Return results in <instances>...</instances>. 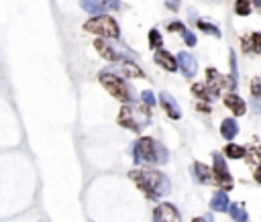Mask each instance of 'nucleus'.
I'll return each mask as SVG.
<instances>
[{
  "label": "nucleus",
  "mask_w": 261,
  "mask_h": 222,
  "mask_svg": "<svg viewBox=\"0 0 261 222\" xmlns=\"http://www.w3.org/2000/svg\"><path fill=\"white\" fill-rule=\"evenodd\" d=\"M170 9H174V11H178V7H180V0H168L166 3Z\"/></svg>",
  "instance_id": "c756f323"
},
{
  "label": "nucleus",
  "mask_w": 261,
  "mask_h": 222,
  "mask_svg": "<svg viewBox=\"0 0 261 222\" xmlns=\"http://www.w3.org/2000/svg\"><path fill=\"white\" fill-rule=\"evenodd\" d=\"M155 63H159V66H161L163 70H168V72H176V70H180V66H178V57H174L172 53L163 51V49L155 51Z\"/></svg>",
  "instance_id": "9d476101"
},
{
  "label": "nucleus",
  "mask_w": 261,
  "mask_h": 222,
  "mask_svg": "<svg viewBox=\"0 0 261 222\" xmlns=\"http://www.w3.org/2000/svg\"><path fill=\"white\" fill-rule=\"evenodd\" d=\"M220 135H222L226 141L235 139V137L239 135V124H237V120H235V118H224V120L220 122Z\"/></svg>",
  "instance_id": "ddd939ff"
},
{
  "label": "nucleus",
  "mask_w": 261,
  "mask_h": 222,
  "mask_svg": "<svg viewBox=\"0 0 261 222\" xmlns=\"http://www.w3.org/2000/svg\"><path fill=\"white\" fill-rule=\"evenodd\" d=\"M118 70L124 74V76H128V78H143L145 74L141 72V68H137L133 61H122L120 66H118Z\"/></svg>",
  "instance_id": "a211bd4d"
},
{
  "label": "nucleus",
  "mask_w": 261,
  "mask_h": 222,
  "mask_svg": "<svg viewBox=\"0 0 261 222\" xmlns=\"http://www.w3.org/2000/svg\"><path fill=\"white\" fill-rule=\"evenodd\" d=\"M251 3H253L255 7H259V9H261V0H251Z\"/></svg>",
  "instance_id": "72a5a7b5"
},
{
  "label": "nucleus",
  "mask_w": 261,
  "mask_h": 222,
  "mask_svg": "<svg viewBox=\"0 0 261 222\" xmlns=\"http://www.w3.org/2000/svg\"><path fill=\"white\" fill-rule=\"evenodd\" d=\"M226 157H231V159H241V157H245L247 149L241 147V145H226Z\"/></svg>",
  "instance_id": "aec40b11"
},
{
  "label": "nucleus",
  "mask_w": 261,
  "mask_h": 222,
  "mask_svg": "<svg viewBox=\"0 0 261 222\" xmlns=\"http://www.w3.org/2000/svg\"><path fill=\"white\" fill-rule=\"evenodd\" d=\"M198 110H200V112H210V108L204 106V104H198Z\"/></svg>",
  "instance_id": "2f4dec72"
},
{
  "label": "nucleus",
  "mask_w": 261,
  "mask_h": 222,
  "mask_svg": "<svg viewBox=\"0 0 261 222\" xmlns=\"http://www.w3.org/2000/svg\"><path fill=\"white\" fill-rule=\"evenodd\" d=\"M198 29L204 31L206 35H212V37H218V39H220V35H222L218 27H214V25H210V23H204V21H198Z\"/></svg>",
  "instance_id": "4be33fe9"
},
{
  "label": "nucleus",
  "mask_w": 261,
  "mask_h": 222,
  "mask_svg": "<svg viewBox=\"0 0 261 222\" xmlns=\"http://www.w3.org/2000/svg\"><path fill=\"white\" fill-rule=\"evenodd\" d=\"M182 35H184V41H186V43H188L190 47H192V45H196V35L192 33V31H188V29H186Z\"/></svg>",
  "instance_id": "c85d7f7f"
},
{
  "label": "nucleus",
  "mask_w": 261,
  "mask_h": 222,
  "mask_svg": "<svg viewBox=\"0 0 261 222\" xmlns=\"http://www.w3.org/2000/svg\"><path fill=\"white\" fill-rule=\"evenodd\" d=\"M194 173H196V177H198L200 183H216V181L212 179L214 173H210V169L204 167L202 163H196V165H194Z\"/></svg>",
  "instance_id": "f3484780"
},
{
  "label": "nucleus",
  "mask_w": 261,
  "mask_h": 222,
  "mask_svg": "<svg viewBox=\"0 0 261 222\" xmlns=\"http://www.w3.org/2000/svg\"><path fill=\"white\" fill-rule=\"evenodd\" d=\"M249 43V51L253 49L255 53H261V33H253V35H249V39H245V45Z\"/></svg>",
  "instance_id": "5701e85b"
},
{
  "label": "nucleus",
  "mask_w": 261,
  "mask_h": 222,
  "mask_svg": "<svg viewBox=\"0 0 261 222\" xmlns=\"http://www.w3.org/2000/svg\"><path fill=\"white\" fill-rule=\"evenodd\" d=\"M128 177L133 179L149 198L166 196L172 187V183L166 175L159 173V171H151V169H133L128 173Z\"/></svg>",
  "instance_id": "f257e3e1"
},
{
  "label": "nucleus",
  "mask_w": 261,
  "mask_h": 222,
  "mask_svg": "<svg viewBox=\"0 0 261 222\" xmlns=\"http://www.w3.org/2000/svg\"><path fill=\"white\" fill-rule=\"evenodd\" d=\"M80 7L88 13V15H98L100 17L106 11H114L118 9V0H82Z\"/></svg>",
  "instance_id": "423d86ee"
},
{
  "label": "nucleus",
  "mask_w": 261,
  "mask_h": 222,
  "mask_svg": "<svg viewBox=\"0 0 261 222\" xmlns=\"http://www.w3.org/2000/svg\"><path fill=\"white\" fill-rule=\"evenodd\" d=\"M178 66H180V70L186 78H194L196 74H198V61H196L194 55H190L188 51H182L178 55Z\"/></svg>",
  "instance_id": "1a4fd4ad"
},
{
  "label": "nucleus",
  "mask_w": 261,
  "mask_h": 222,
  "mask_svg": "<svg viewBox=\"0 0 261 222\" xmlns=\"http://www.w3.org/2000/svg\"><path fill=\"white\" fill-rule=\"evenodd\" d=\"M251 94H253V98H261V82L259 80H253L251 82Z\"/></svg>",
  "instance_id": "bb28decb"
},
{
  "label": "nucleus",
  "mask_w": 261,
  "mask_h": 222,
  "mask_svg": "<svg viewBox=\"0 0 261 222\" xmlns=\"http://www.w3.org/2000/svg\"><path fill=\"white\" fill-rule=\"evenodd\" d=\"M206 76H208V80H206V88L210 90V94H212V96H218V92L222 90V86H224V80L226 78H222L216 70H208L206 72Z\"/></svg>",
  "instance_id": "f8f14e48"
},
{
  "label": "nucleus",
  "mask_w": 261,
  "mask_h": 222,
  "mask_svg": "<svg viewBox=\"0 0 261 222\" xmlns=\"http://www.w3.org/2000/svg\"><path fill=\"white\" fill-rule=\"evenodd\" d=\"M135 161L137 163H166L168 161V149L163 147L161 143H157L151 137H143L135 143Z\"/></svg>",
  "instance_id": "7ed1b4c3"
},
{
  "label": "nucleus",
  "mask_w": 261,
  "mask_h": 222,
  "mask_svg": "<svg viewBox=\"0 0 261 222\" xmlns=\"http://www.w3.org/2000/svg\"><path fill=\"white\" fill-rule=\"evenodd\" d=\"M168 29H170V33H184V31H186L184 23H170Z\"/></svg>",
  "instance_id": "cd10ccee"
},
{
  "label": "nucleus",
  "mask_w": 261,
  "mask_h": 222,
  "mask_svg": "<svg viewBox=\"0 0 261 222\" xmlns=\"http://www.w3.org/2000/svg\"><path fill=\"white\" fill-rule=\"evenodd\" d=\"M153 218H155V222H182L180 212H178L176 206H172V204H159V206L155 208Z\"/></svg>",
  "instance_id": "6e6552de"
},
{
  "label": "nucleus",
  "mask_w": 261,
  "mask_h": 222,
  "mask_svg": "<svg viewBox=\"0 0 261 222\" xmlns=\"http://www.w3.org/2000/svg\"><path fill=\"white\" fill-rule=\"evenodd\" d=\"M206 220H208V222H214V220H212V218H210V216H206Z\"/></svg>",
  "instance_id": "f704fd0d"
},
{
  "label": "nucleus",
  "mask_w": 261,
  "mask_h": 222,
  "mask_svg": "<svg viewBox=\"0 0 261 222\" xmlns=\"http://www.w3.org/2000/svg\"><path fill=\"white\" fill-rule=\"evenodd\" d=\"M192 222H208V220H206V218H194Z\"/></svg>",
  "instance_id": "473e14b6"
},
{
  "label": "nucleus",
  "mask_w": 261,
  "mask_h": 222,
  "mask_svg": "<svg viewBox=\"0 0 261 222\" xmlns=\"http://www.w3.org/2000/svg\"><path fill=\"white\" fill-rule=\"evenodd\" d=\"M212 157H214V181L220 183L226 189L233 187V177H231V173H228V169H226V161L220 157V153H214Z\"/></svg>",
  "instance_id": "0eeeda50"
},
{
  "label": "nucleus",
  "mask_w": 261,
  "mask_h": 222,
  "mask_svg": "<svg viewBox=\"0 0 261 222\" xmlns=\"http://www.w3.org/2000/svg\"><path fill=\"white\" fill-rule=\"evenodd\" d=\"M98 78H100V84L112 94V96L116 98V100H122V102H133V90H130L120 78H116V76H112L110 72H102L100 76H98Z\"/></svg>",
  "instance_id": "20e7f679"
},
{
  "label": "nucleus",
  "mask_w": 261,
  "mask_h": 222,
  "mask_svg": "<svg viewBox=\"0 0 261 222\" xmlns=\"http://www.w3.org/2000/svg\"><path fill=\"white\" fill-rule=\"evenodd\" d=\"M192 92H194L198 98H206V100H212V98H214L212 94H210V90L206 88V84H194V86H192Z\"/></svg>",
  "instance_id": "412c9836"
},
{
  "label": "nucleus",
  "mask_w": 261,
  "mask_h": 222,
  "mask_svg": "<svg viewBox=\"0 0 261 222\" xmlns=\"http://www.w3.org/2000/svg\"><path fill=\"white\" fill-rule=\"evenodd\" d=\"M253 175H255V181H257V183H261V167H257Z\"/></svg>",
  "instance_id": "7c9ffc66"
},
{
  "label": "nucleus",
  "mask_w": 261,
  "mask_h": 222,
  "mask_svg": "<svg viewBox=\"0 0 261 222\" xmlns=\"http://www.w3.org/2000/svg\"><path fill=\"white\" fill-rule=\"evenodd\" d=\"M228 214L235 222H247L249 216H247V210L243 208V204H231L228 206Z\"/></svg>",
  "instance_id": "6ab92c4d"
},
{
  "label": "nucleus",
  "mask_w": 261,
  "mask_h": 222,
  "mask_svg": "<svg viewBox=\"0 0 261 222\" xmlns=\"http://www.w3.org/2000/svg\"><path fill=\"white\" fill-rule=\"evenodd\" d=\"M141 102L145 104V106H155V96H153V92H149V90H145V92H141Z\"/></svg>",
  "instance_id": "a878e982"
},
{
  "label": "nucleus",
  "mask_w": 261,
  "mask_h": 222,
  "mask_svg": "<svg viewBox=\"0 0 261 222\" xmlns=\"http://www.w3.org/2000/svg\"><path fill=\"white\" fill-rule=\"evenodd\" d=\"M118 122L128 131H143L151 124V112H149V106L145 104H133L128 102L120 108V114H118Z\"/></svg>",
  "instance_id": "f03ea898"
},
{
  "label": "nucleus",
  "mask_w": 261,
  "mask_h": 222,
  "mask_svg": "<svg viewBox=\"0 0 261 222\" xmlns=\"http://www.w3.org/2000/svg\"><path fill=\"white\" fill-rule=\"evenodd\" d=\"M228 196L222 192H216L214 196H212V200H210V210H214V212H228Z\"/></svg>",
  "instance_id": "2eb2a0df"
},
{
  "label": "nucleus",
  "mask_w": 261,
  "mask_h": 222,
  "mask_svg": "<svg viewBox=\"0 0 261 222\" xmlns=\"http://www.w3.org/2000/svg\"><path fill=\"white\" fill-rule=\"evenodd\" d=\"M159 100H161V106L166 108V112L172 116V118H182V108H180V104L176 102V98H172V94H168V92H163V94H159Z\"/></svg>",
  "instance_id": "9b49d317"
},
{
  "label": "nucleus",
  "mask_w": 261,
  "mask_h": 222,
  "mask_svg": "<svg viewBox=\"0 0 261 222\" xmlns=\"http://www.w3.org/2000/svg\"><path fill=\"white\" fill-rule=\"evenodd\" d=\"M235 11H237L239 17H247L251 13V0H237Z\"/></svg>",
  "instance_id": "393cba45"
},
{
  "label": "nucleus",
  "mask_w": 261,
  "mask_h": 222,
  "mask_svg": "<svg viewBox=\"0 0 261 222\" xmlns=\"http://www.w3.org/2000/svg\"><path fill=\"white\" fill-rule=\"evenodd\" d=\"M149 45H151L153 49H157V51L163 47V39H161V33H159L157 29H151V31H149Z\"/></svg>",
  "instance_id": "b1692460"
},
{
  "label": "nucleus",
  "mask_w": 261,
  "mask_h": 222,
  "mask_svg": "<svg viewBox=\"0 0 261 222\" xmlns=\"http://www.w3.org/2000/svg\"><path fill=\"white\" fill-rule=\"evenodd\" d=\"M94 47H96L98 53H100L104 59H108V61H118V59H120V53H116L114 47H110L104 39H98V41L94 43Z\"/></svg>",
  "instance_id": "4468645a"
},
{
  "label": "nucleus",
  "mask_w": 261,
  "mask_h": 222,
  "mask_svg": "<svg viewBox=\"0 0 261 222\" xmlns=\"http://www.w3.org/2000/svg\"><path fill=\"white\" fill-rule=\"evenodd\" d=\"M84 31L88 33H94V35H104V37H110V39H116L118 37V25L112 17H106V15H100V17H94L90 19L86 25H84Z\"/></svg>",
  "instance_id": "39448f33"
},
{
  "label": "nucleus",
  "mask_w": 261,
  "mask_h": 222,
  "mask_svg": "<svg viewBox=\"0 0 261 222\" xmlns=\"http://www.w3.org/2000/svg\"><path fill=\"white\" fill-rule=\"evenodd\" d=\"M224 104L231 108L237 116H241V114H245V110H247V106H245V102L239 98V96H235V94H226L224 96Z\"/></svg>",
  "instance_id": "dca6fc26"
},
{
  "label": "nucleus",
  "mask_w": 261,
  "mask_h": 222,
  "mask_svg": "<svg viewBox=\"0 0 261 222\" xmlns=\"http://www.w3.org/2000/svg\"><path fill=\"white\" fill-rule=\"evenodd\" d=\"M259 155H261V147H259Z\"/></svg>",
  "instance_id": "c9c22d12"
}]
</instances>
